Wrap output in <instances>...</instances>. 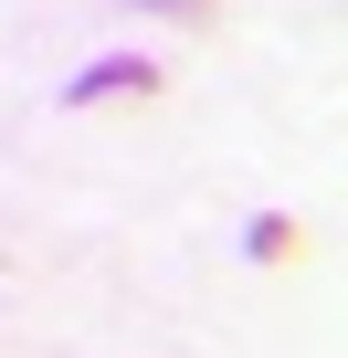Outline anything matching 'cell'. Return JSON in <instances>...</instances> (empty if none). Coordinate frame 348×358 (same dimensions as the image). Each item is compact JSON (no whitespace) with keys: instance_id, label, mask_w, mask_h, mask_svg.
Wrapping results in <instances>:
<instances>
[{"instance_id":"cell-1","label":"cell","mask_w":348,"mask_h":358,"mask_svg":"<svg viewBox=\"0 0 348 358\" xmlns=\"http://www.w3.org/2000/svg\"><path fill=\"white\" fill-rule=\"evenodd\" d=\"M148 85H158L148 53H106V64H85V74L64 85V106H106V95H148Z\"/></svg>"},{"instance_id":"cell-2","label":"cell","mask_w":348,"mask_h":358,"mask_svg":"<svg viewBox=\"0 0 348 358\" xmlns=\"http://www.w3.org/2000/svg\"><path fill=\"white\" fill-rule=\"evenodd\" d=\"M285 243H295V222H285V211H253V222H243V253H253V264H274Z\"/></svg>"}]
</instances>
